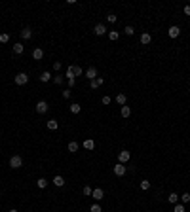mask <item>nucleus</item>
Listing matches in <instances>:
<instances>
[{
    "label": "nucleus",
    "instance_id": "nucleus-1",
    "mask_svg": "<svg viewBox=\"0 0 190 212\" xmlns=\"http://www.w3.org/2000/svg\"><path fill=\"white\" fill-rule=\"evenodd\" d=\"M13 82H15V85H27V82H29V76H27L25 72H19V74H15Z\"/></svg>",
    "mask_w": 190,
    "mask_h": 212
},
{
    "label": "nucleus",
    "instance_id": "nucleus-2",
    "mask_svg": "<svg viewBox=\"0 0 190 212\" xmlns=\"http://www.w3.org/2000/svg\"><path fill=\"white\" fill-rule=\"evenodd\" d=\"M10 167L12 169H21V167H23V159H21V155H12V157H10Z\"/></svg>",
    "mask_w": 190,
    "mask_h": 212
},
{
    "label": "nucleus",
    "instance_id": "nucleus-3",
    "mask_svg": "<svg viewBox=\"0 0 190 212\" xmlns=\"http://www.w3.org/2000/svg\"><path fill=\"white\" fill-rule=\"evenodd\" d=\"M34 108H36V112H38V114H46V112L50 110V104H48L46 101H38Z\"/></svg>",
    "mask_w": 190,
    "mask_h": 212
},
{
    "label": "nucleus",
    "instance_id": "nucleus-4",
    "mask_svg": "<svg viewBox=\"0 0 190 212\" xmlns=\"http://www.w3.org/2000/svg\"><path fill=\"white\" fill-rule=\"evenodd\" d=\"M84 74H86V78H88L89 82H93V80H97V78H99V74H97V68H95V66H89Z\"/></svg>",
    "mask_w": 190,
    "mask_h": 212
},
{
    "label": "nucleus",
    "instance_id": "nucleus-5",
    "mask_svg": "<svg viewBox=\"0 0 190 212\" xmlns=\"http://www.w3.org/2000/svg\"><path fill=\"white\" fill-rule=\"evenodd\" d=\"M129 159H131V153H129L128 150H122L120 153H118V161H120L122 165H125V163H128Z\"/></svg>",
    "mask_w": 190,
    "mask_h": 212
},
{
    "label": "nucleus",
    "instance_id": "nucleus-6",
    "mask_svg": "<svg viewBox=\"0 0 190 212\" xmlns=\"http://www.w3.org/2000/svg\"><path fill=\"white\" fill-rule=\"evenodd\" d=\"M21 38H23V40H31L32 38V29H31V27L21 29Z\"/></svg>",
    "mask_w": 190,
    "mask_h": 212
},
{
    "label": "nucleus",
    "instance_id": "nucleus-7",
    "mask_svg": "<svg viewBox=\"0 0 190 212\" xmlns=\"http://www.w3.org/2000/svg\"><path fill=\"white\" fill-rule=\"evenodd\" d=\"M91 197H93V199H95V201H101V199H103V197H105V191H103V189H101V188H95V189H93V191H91Z\"/></svg>",
    "mask_w": 190,
    "mask_h": 212
},
{
    "label": "nucleus",
    "instance_id": "nucleus-8",
    "mask_svg": "<svg viewBox=\"0 0 190 212\" xmlns=\"http://www.w3.org/2000/svg\"><path fill=\"white\" fill-rule=\"evenodd\" d=\"M167 34H169V38H177L179 34H181V29H179L177 25H171L169 31H167Z\"/></svg>",
    "mask_w": 190,
    "mask_h": 212
},
{
    "label": "nucleus",
    "instance_id": "nucleus-9",
    "mask_svg": "<svg viewBox=\"0 0 190 212\" xmlns=\"http://www.w3.org/2000/svg\"><path fill=\"white\" fill-rule=\"evenodd\" d=\"M93 32L97 34V36H103V34H107V27H105L103 23H99V25H95V29H93Z\"/></svg>",
    "mask_w": 190,
    "mask_h": 212
},
{
    "label": "nucleus",
    "instance_id": "nucleus-10",
    "mask_svg": "<svg viewBox=\"0 0 190 212\" xmlns=\"http://www.w3.org/2000/svg\"><path fill=\"white\" fill-rule=\"evenodd\" d=\"M114 174H116V176H124V174H125V165H122V163L114 165Z\"/></svg>",
    "mask_w": 190,
    "mask_h": 212
},
{
    "label": "nucleus",
    "instance_id": "nucleus-11",
    "mask_svg": "<svg viewBox=\"0 0 190 212\" xmlns=\"http://www.w3.org/2000/svg\"><path fill=\"white\" fill-rule=\"evenodd\" d=\"M150 42H152V36H150V34H148V32H145V34H141V44H143V46H148V44H150Z\"/></svg>",
    "mask_w": 190,
    "mask_h": 212
},
{
    "label": "nucleus",
    "instance_id": "nucleus-12",
    "mask_svg": "<svg viewBox=\"0 0 190 212\" xmlns=\"http://www.w3.org/2000/svg\"><path fill=\"white\" fill-rule=\"evenodd\" d=\"M42 57H44V51H42L40 47H34L32 49V59H36V61H40Z\"/></svg>",
    "mask_w": 190,
    "mask_h": 212
},
{
    "label": "nucleus",
    "instance_id": "nucleus-13",
    "mask_svg": "<svg viewBox=\"0 0 190 212\" xmlns=\"http://www.w3.org/2000/svg\"><path fill=\"white\" fill-rule=\"evenodd\" d=\"M53 186H57V188H63V186H65V178H63L61 174H57V176H55V178H53Z\"/></svg>",
    "mask_w": 190,
    "mask_h": 212
},
{
    "label": "nucleus",
    "instance_id": "nucleus-14",
    "mask_svg": "<svg viewBox=\"0 0 190 212\" xmlns=\"http://www.w3.org/2000/svg\"><path fill=\"white\" fill-rule=\"evenodd\" d=\"M67 150H68L70 153H76V152H78V150H80V144H78V142H68V146H67Z\"/></svg>",
    "mask_w": 190,
    "mask_h": 212
},
{
    "label": "nucleus",
    "instance_id": "nucleus-15",
    "mask_svg": "<svg viewBox=\"0 0 190 212\" xmlns=\"http://www.w3.org/2000/svg\"><path fill=\"white\" fill-rule=\"evenodd\" d=\"M120 114H122V117L128 119V117L131 116V108H129V106H122V108H120Z\"/></svg>",
    "mask_w": 190,
    "mask_h": 212
},
{
    "label": "nucleus",
    "instance_id": "nucleus-16",
    "mask_svg": "<svg viewBox=\"0 0 190 212\" xmlns=\"http://www.w3.org/2000/svg\"><path fill=\"white\" fill-rule=\"evenodd\" d=\"M177 201H179V195L177 193H169V195H167V203H169V204H177Z\"/></svg>",
    "mask_w": 190,
    "mask_h": 212
},
{
    "label": "nucleus",
    "instance_id": "nucleus-17",
    "mask_svg": "<svg viewBox=\"0 0 190 212\" xmlns=\"http://www.w3.org/2000/svg\"><path fill=\"white\" fill-rule=\"evenodd\" d=\"M70 66H72V74H74V78L84 74V70H82V66H80V65H70Z\"/></svg>",
    "mask_w": 190,
    "mask_h": 212
},
{
    "label": "nucleus",
    "instance_id": "nucleus-18",
    "mask_svg": "<svg viewBox=\"0 0 190 212\" xmlns=\"http://www.w3.org/2000/svg\"><path fill=\"white\" fill-rule=\"evenodd\" d=\"M89 85H91V89H97V87H101V85H103V78H97V80L89 82Z\"/></svg>",
    "mask_w": 190,
    "mask_h": 212
},
{
    "label": "nucleus",
    "instance_id": "nucleus-19",
    "mask_svg": "<svg viewBox=\"0 0 190 212\" xmlns=\"http://www.w3.org/2000/svg\"><path fill=\"white\" fill-rule=\"evenodd\" d=\"M84 148H86V150H93V148H95V140H91V138L84 140Z\"/></svg>",
    "mask_w": 190,
    "mask_h": 212
},
{
    "label": "nucleus",
    "instance_id": "nucleus-20",
    "mask_svg": "<svg viewBox=\"0 0 190 212\" xmlns=\"http://www.w3.org/2000/svg\"><path fill=\"white\" fill-rule=\"evenodd\" d=\"M125 101H128V98H125L124 93H118V95H116V102L120 104V106H125Z\"/></svg>",
    "mask_w": 190,
    "mask_h": 212
},
{
    "label": "nucleus",
    "instance_id": "nucleus-21",
    "mask_svg": "<svg viewBox=\"0 0 190 212\" xmlns=\"http://www.w3.org/2000/svg\"><path fill=\"white\" fill-rule=\"evenodd\" d=\"M25 51V47L23 46H21L19 44V42H17V44H13V53H15V55H21V53H23Z\"/></svg>",
    "mask_w": 190,
    "mask_h": 212
},
{
    "label": "nucleus",
    "instance_id": "nucleus-22",
    "mask_svg": "<svg viewBox=\"0 0 190 212\" xmlns=\"http://www.w3.org/2000/svg\"><path fill=\"white\" fill-rule=\"evenodd\" d=\"M46 127H48V129H50V131H55V129H57V127H59V123L55 121V119H50V121L46 123Z\"/></svg>",
    "mask_w": 190,
    "mask_h": 212
},
{
    "label": "nucleus",
    "instance_id": "nucleus-23",
    "mask_svg": "<svg viewBox=\"0 0 190 212\" xmlns=\"http://www.w3.org/2000/svg\"><path fill=\"white\" fill-rule=\"evenodd\" d=\"M80 110H82V106H80L78 102H72V104H70V112H72V114H80Z\"/></svg>",
    "mask_w": 190,
    "mask_h": 212
},
{
    "label": "nucleus",
    "instance_id": "nucleus-24",
    "mask_svg": "<svg viewBox=\"0 0 190 212\" xmlns=\"http://www.w3.org/2000/svg\"><path fill=\"white\" fill-rule=\"evenodd\" d=\"M52 80V76H50V72H48V70H46V72H42L40 74V82H44V83H48V82H50Z\"/></svg>",
    "mask_w": 190,
    "mask_h": 212
},
{
    "label": "nucleus",
    "instance_id": "nucleus-25",
    "mask_svg": "<svg viewBox=\"0 0 190 212\" xmlns=\"http://www.w3.org/2000/svg\"><path fill=\"white\" fill-rule=\"evenodd\" d=\"M108 38H110L112 42H116L118 38H120V32H118V31H108Z\"/></svg>",
    "mask_w": 190,
    "mask_h": 212
},
{
    "label": "nucleus",
    "instance_id": "nucleus-26",
    "mask_svg": "<svg viewBox=\"0 0 190 212\" xmlns=\"http://www.w3.org/2000/svg\"><path fill=\"white\" fill-rule=\"evenodd\" d=\"M36 184H38V188H40V189L48 188V180H46V178H38V180H36Z\"/></svg>",
    "mask_w": 190,
    "mask_h": 212
},
{
    "label": "nucleus",
    "instance_id": "nucleus-27",
    "mask_svg": "<svg viewBox=\"0 0 190 212\" xmlns=\"http://www.w3.org/2000/svg\"><path fill=\"white\" fill-rule=\"evenodd\" d=\"M141 189H143V191H148V189H150V182L143 180V182H141Z\"/></svg>",
    "mask_w": 190,
    "mask_h": 212
},
{
    "label": "nucleus",
    "instance_id": "nucleus-28",
    "mask_svg": "<svg viewBox=\"0 0 190 212\" xmlns=\"http://www.w3.org/2000/svg\"><path fill=\"white\" fill-rule=\"evenodd\" d=\"M0 42H2V44H8V42H10V34L2 32V34H0Z\"/></svg>",
    "mask_w": 190,
    "mask_h": 212
},
{
    "label": "nucleus",
    "instance_id": "nucleus-29",
    "mask_svg": "<svg viewBox=\"0 0 190 212\" xmlns=\"http://www.w3.org/2000/svg\"><path fill=\"white\" fill-rule=\"evenodd\" d=\"M181 201H182V204H186V203H190V193H186V191H185V193H182V195H181Z\"/></svg>",
    "mask_w": 190,
    "mask_h": 212
},
{
    "label": "nucleus",
    "instance_id": "nucleus-30",
    "mask_svg": "<svg viewBox=\"0 0 190 212\" xmlns=\"http://www.w3.org/2000/svg\"><path fill=\"white\" fill-rule=\"evenodd\" d=\"M65 78H67V80H72V78H74V74H72V66H68V68H67ZM74 80H76V78H74Z\"/></svg>",
    "mask_w": 190,
    "mask_h": 212
},
{
    "label": "nucleus",
    "instance_id": "nucleus-31",
    "mask_svg": "<svg viewBox=\"0 0 190 212\" xmlns=\"http://www.w3.org/2000/svg\"><path fill=\"white\" fill-rule=\"evenodd\" d=\"M89 212H103V208L97 203H93V204H91V208H89Z\"/></svg>",
    "mask_w": 190,
    "mask_h": 212
},
{
    "label": "nucleus",
    "instance_id": "nucleus-32",
    "mask_svg": "<svg viewBox=\"0 0 190 212\" xmlns=\"http://www.w3.org/2000/svg\"><path fill=\"white\" fill-rule=\"evenodd\" d=\"M124 32H125V34H128V36H131V34H133V32H135V29H133V27H131V25H128V27H125V29H124Z\"/></svg>",
    "mask_w": 190,
    "mask_h": 212
},
{
    "label": "nucleus",
    "instance_id": "nucleus-33",
    "mask_svg": "<svg viewBox=\"0 0 190 212\" xmlns=\"http://www.w3.org/2000/svg\"><path fill=\"white\" fill-rule=\"evenodd\" d=\"M173 212H185V204H175V208H173Z\"/></svg>",
    "mask_w": 190,
    "mask_h": 212
},
{
    "label": "nucleus",
    "instance_id": "nucleus-34",
    "mask_svg": "<svg viewBox=\"0 0 190 212\" xmlns=\"http://www.w3.org/2000/svg\"><path fill=\"white\" fill-rule=\"evenodd\" d=\"M116 15H114V13H108V15H107V21H108V23H116Z\"/></svg>",
    "mask_w": 190,
    "mask_h": 212
},
{
    "label": "nucleus",
    "instance_id": "nucleus-35",
    "mask_svg": "<svg viewBox=\"0 0 190 212\" xmlns=\"http://www.w3.org/2000/svg\"><path fill=\"white\" fill-rule=\"evenodd\" d=\"M91 191H93V189H91L89 186H84V189H82V193H84V195H91Z\"/></svg>",
    "mask_w": 190,
    "mask_h": 212
},
{
    "label": "nucleus",
    "instance_id": "nucleus-36",
    "mask_svg": "<svg viewBox=\"0 0 190 212\" xmlns=\"http://www.w3.org/2000/svg\"><path fill=\"white\" fill-rule=\"evenodd\" d=\"M61 95H63V98H70V89H63Z\"/></svg>",
    "mask_w": 190,
    "mask_h": 212
},
{
    "label": "nucleus",
    "instance_id": "nucleus-37",
    "mask_svg": "<svg viewBox=\"0 0 190 212\" xmlns=\"http://www.w3.org/2000/svg\"><path fill=\"white\" fill-rule=\"evenodd\" d=\"M53 83H57V85H61V83H63V76H55V78H53Z\"/></svg>",
    "mask_w": 190,
    "mask_h": 212
},
{
    "label": "nucleus",
    "instance_id": "nucleus-38",
    "mask_svg": "<svg viewBox=\"0 0 190 212\" xmlns=\"http://www.w3.org/2000/svg\"><path fill=\"white\" fill-rule=\"evenodd\" d=\"M61 66H63V65H61L59 61H55V63H53V68H55V70H61Z\"/></svg>",
    "mask_w": 190,
    "mask_h": 212
},
{
    "label": "nucleus",
    "instance_id": "nucleus-39",
    "mask_svg": "<svg viewBox=\"0 0 190 212\" xmlns=\"http://www.w3.org/2000/svg\"><path fill=\"white\" fill-rule=\"evenodd\" d=\"M182 11H185V15H190V4H186V6H185V10H182Z\"/></svg>",
    "mask_w": 190,
    "mask_h": 212
},
{
    "label": "nucleus",
    "instance_id": "nucleus-40",
    "mask_svg": "<svg viewBox=\"0 0 190 212\" xmlns=\"http://www.w3.org/2000/svg\"><path fill=\"white\" fill-rule=\"evenodd\" d=\"M76 85V80H74V78H72V80H68V87H74Z\"/></svg>",
    "mask_w": 190,
    "mask_h": 212
},
{
    "label": "nucleus",
    "instance_id": "nucleus-41",
    "mask_svg": "<svg viewBox=\"0 0 190 212\" xmlns=\"http://www.w3.org/2000/svg\"><path fill=\"white\" fill-rule=\"evenodd\" d=\"M103 104H110V97H103Z\"/></svg>",
    "mask_w": 190,
    "mask_h": 212
},
{
    "label": "nucleus",
    "instance_id": "nucleus-42",
    "mask_svg": "<svg viewBox=\"0 0 190 212\" xmlns=\"http://www.w3.org/2000/svg\"><path fill=\"white\" fill-rule=\"evenodd\" d=\"M8 212H17V208H10V210H8Z\"/></svg>",
    "mask_w": 190,
    "mask_h": 212
}]
</instances>
